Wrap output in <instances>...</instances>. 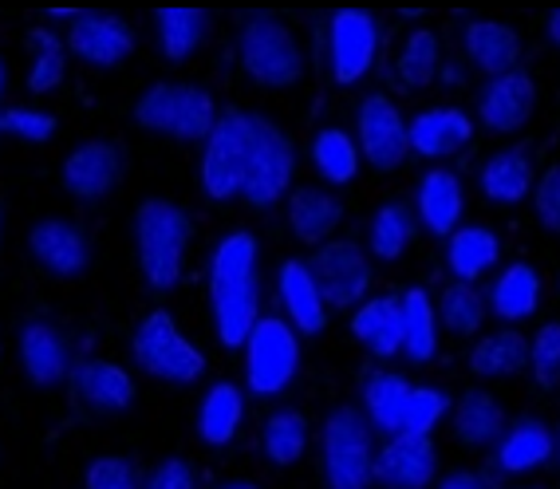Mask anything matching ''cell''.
I'll use <instances>...</instances> for the list:
<instances>
[{"instance_id":"cell-1","label":"cell","mask_w":560,"mask_h":489,"mask_svg":"<svg viewBox=\"0 0 560 489\" xmlns=\"http://www.w3.org/2000/svg\"><path fill=\"white\" fill-rule=\"evenodd\" d=\"M210 308L218 340L225 348H245L260 319L257 237L249 230H233L218 241L210 257Z\"/></svg>"},{"instance_id":"cell-2","label":"cell","mask_w":560,"mask_h":489,"mask_svg":"<svg viewBox=\"0 0 560 489\" xmlns=\"http://www.w3.org/2000/svg\"><path fill=\"white\" fill-rule=\"evenodd\" d=\"M194 237L190 213L171 198H147L135 210V253H139V269L147 289L171 292L182 280L186 249Z\"/></svg>"},{"instance_id":"cell-3","label":"cell","mask_w":560,"mask_h":489,"mask_svg":"<svg viewBox=\"0 0 560 489\" xmlns=\"http://www.w3.org/2000/svg\"><path fill=\"white\" fill-rule=\"evenodd\" d=\"M135 123L142 130L182 142H206L218 123V103L198 83H154L135 100Z\"/></svg>"},{"instance_id":"cell-4","label":"cell","mask_w":560,"mask_h":489,"mask_svg":"<svg viewBox=\"0 0 560 489\" xmlns=\"http://www.w3.org/2000/svg\"><path fill=\"white\" fill-rule=\"evenodd\" d=\"M237 56L241 68L257 88L269 91H284L296 88L304 75V51L292 36V28L269 12H257L249 21L241 24L237 32Z\"/></svg>"},{"instance_id":"cell-5","label":"cell","mask_w":560,"mask_h":489,"mask_svg":"<svg viewBox=\"0 0 560 489\" xmlns=\"http://www.w3.org/2000/svg\"><path fill=\"white\" fill-rule=\"evenodd\" d=\"M130 351H135V363L159 383L190 387V383H198L206 375V356L182 336V328L174 324V316L166 308H154L135 328Z\"/></svg>"},{"instance_id":"cell-6","label":"cell","mask_w":560,"mask_h":489,"mask_svg":"<svg viewBox=\"0 0 560 489\" xmlns=\"http://www.w3.org/2000/svg\"><path fill=\"white\" fill-rule=\"evenodd\" d=\"M249 147H253V115L241 107L218 110V123L206 135L201 150V190L213 201H230L245 186L249 171Z\"/></svg>"},{"instance_id":"cell-7","label":"cell","mask_w":560,"mask_h":489,"mask_svg":"<svg viewBox=\"0 0 560 489\" xmlns=\"http://www.w3.org/2000/svg\"><path fill=\"white\" fill-rule=\"evenodd\" d=\"M301 368V336L289 328L284 316H260L245 340V383L253 395L272 399L289 391Z\"/></svg>"},{"instance_id":"cell-8","label":"cell","mask_w":560,"mask_h":489,"mask_svg":"<svg viewBox=\"0 0 560 489\" xmlns=\"http://www.w3.org/2000/svg\"><path fill=\"white\" fill-rule=\"evenodd\" d=\"M292 174H296V150L292 139L265 115H253V147H249V171L241 198L253 210H272L284 194L292 190Z\"/></svg>"},{"instance_id":"cell-9","label":"cell","mask_w":560,"mask_h":489,"mask_svg":"<svg viewBox=\"0 0 560 489\" xmlns=\"http://www.w3.org/2000/svg\"><path fill=\"white\" fill-rule=\"evenodd\" d=\"M375 446L371 427L355 407L331 410L324 422V481L328 489H368Z\"/></svg>"},{"instance_id":"cell-10","label":"cell","mask_w":560,"mask_h":489,"mask_svg":"<svg viewBox=\"0 0 560 489\" xmlns=\"http://www.w3.org/2000/svg\"><path fill=\"white\" fill-rule=\"evenodd\" d=\"M308 272L328 308H360L371 289V260L355 241H328L312 253Z\"/></svg>"},{"instance_id":"cell-11","label":"cell","mask_w":560,"mask_h":489,"mask_svg":"<svg viewBox=\"0 0 560 489\" xmlns=\"http://www.w3.org/2000/svg\"><path fill=\"white\" fill-rule=\"evenodd\" d=\"M355 135H360V142H355V147H360V159H368L371 171L390 174L407 162V154H410L407 119H402V110L395 107V100H387L380 91L360 103Z\"/></svg>"},{"instance_id":"cell-12","label":"cell","mask_w":560,"mask_h":489,"mask_svg":"<svg viewBox=\"0 0 560 489\" xmlns=\"http://www.w3.org/2000/svg\"><path fill=\"white\" fill-rule=\"evenodd\" d=\"M380 51V24L363 9H340L331 12L328 24V60H331V80L340 88H355L375 63Z\"/></svg>"},{"instance_id":"cell-13","label":"cell","mask_w":560,"mask_h":489,"mask_svg":"<svg viewBox=\"0 0 560 489\" xmlns=\"http://www.w3.org/2000/svg\"><path fill=\"white\" fill-rule=\"evenodd\" d=\"M63 48L91 68H119L135 56V28L107 12H71Z\"/></svg>"},{"instance_id":"cell-14","label":"cell","mask_w":560,"mask_h":489,"mask_svg":"<svg viewBox=\"0 0 560 489\" xmlns=\"http://www.w3.org/2000/svg\"><path fill=\"white\" fill-rule=\"evenodd\" d=\"M122 178V150L107 139H88L60 166V186L80 201L107 198Z\"/></svg>"},{"instance_id":"cell-15","label":"cell","mask_w":560,"mask_h":489,"mask_svg":"<svg viewBox=\"0 0 560 489\" xmlns=\"http://www.w3.org/2000/svg\"><path fill=\"white\" fill-rule=\"evenodd\" d=\"M434 469H439V446H434V439L395 434L375 454L371 481H380L383 489H427L434 481Z\"/></svg>"},{"instance_id":"cell-16","label":"cell","mask_w":560,"mask_h":489,"mask_svg":"<svg viewBox=\"0 0 560 489\" xmlns=\"http://www.w3.org/2000/svg\"><path fill=\"white\" fill-rule=\"evenodd\" d=\"M28 253L36 257L40 269H48L51 277H63V280L80 277V272H88V265H91L88 233L63 218L36 221L28 233Z\"/></svg>"},{"instance_id":"cell-17","label":"cell","mask_w":560,"mask_h":489,"mask_svg":"<svg viewBox=\"0 0 560 489\" xmlns=\"http://www.w3.org/2000/svg\"><path fill=\"white\" fill-rule=\"evenodd\" d=\"M16 351H21L24 380L32 387H56L71 375V344L48 319L24 324L21 336H16Z\"/></svg>"},{"instance_id":"cell-18","label":"cell","mask_w":560,"mask_h":489,"mask_svg":"<svg viewBox=\"0 0 560 489\" xmlns=\"http://www.w3.org/2000/svg\"><path fill=\"white\" fill-rule=\"evenodd\" d=\"M533 107H537V83L529 71L517 68L486 83L478 100V119L493 135H513L533 119Z\"/></svg>"},{"instance_id":"cell-19","label":"cell","mask_w":560,"mask_h":489,"mask_svg":"<svg viewBox=\"0 0 560 489\" xmlns=\"http://www.w3.org/2000/svg\"><path fill=\"white\" fill-rule=\"evenodd\" d=\"M71 383H75V395L91 415H122V410L135 407L139 399V387L130 380V371L115 360H83L71 371Z\"/></svg>"},{"instance_id":"cell-20","label":"cell","mask_w":560,"mask_h":489,"mask_svg":"<svg viewBox=\"0 0 560 489\" xmlns=\"http://www.w3.org/2000/svg\"><path fill=\"white\" fill-rule=\"evenodd\" d=\"M277 292L284 304V319L296 336H320L328 328V304L308 272V260L289 257L277 272Z\"/></svg>"},{"instance_id":"cell-21","label":"cell","mask_w":560,"mask_h":489,"mask_svg":"<svg viewBox=\"0 0 560 489\" xmlns=\"http://www.w3.org/2000/svg\"><path fill=\"white\" fill-rule=\"evenodd\" d=\"M474 139V123L466 110L458 107H431L419 110L415 119L407 123V142L419 159H446L454 150H462L466 142Z\"/></svg>"},{"instance_id":"cell-22","label":"cell","mask_w":560,"mask_h":489,"mask_svg":"<svg viewBox=\"0 0 560 489\" xmlns=\"http://www.w3.org/2000/svg\"><path fill=\"white\" fill-rule=\"evenodd\" d=\"M462 210H466V194H462V178L446 166H434L419 178V221L434 237H451L462 225Z\"/></svg>"},{"instance_id":"cell-23","label":"cell","mask_w":560,"mask_h":489,"mask_svg":"<svg viewBox=\"0 0 560 489\" xmlns=\"http://www.w3.org/2000/svg\"><path fill=\"white\" fill-rule=\"evenodd\" d=\"M552 430L540 419H517L513 427H505V434L498 439V469L505 478H521L533 474L552 458Z\"/></svg>"},{"instance_id":"cell-24","label":"cell","mask_w":560,"mask_h":489,"mask_svg":"<svg viewBox=\"0 0 560 489\" xmlns=\"http://www.w3.org/2000/svg\"><path fill=\"white\" fill-rule=\"evenodd\" d=\"M466 56L481 75H510L521 63V36L501 21H470L466 24Z\"/></svg>"},{"instance_id":"cell-25","label":"cell","mask_w":560,"mask_h":489,"mask_svg":"<svg viewBox=\"0 0 560 489\" xmlns=\"http://www.w3.org/2000/svg\"><path fill=\"white\" fill-rule=\"evenodd\" d=\"M343 206L336 194L316 190V186H301L289 198V230L301 245H328L331 233L340 230Z\"/></svg>"},{"instance_id":"cell-26","label":"cell","mask_w":560,"mask_h":489,"mask_svg":"<svg viewBox=\"0 0 560 489\" xmlns=\"http://www.w3.org/2000/svg\"><path fill=\"white\" fill-rule=\"evenodd\" d=\"M351 336L380 360L402 351V308L399 296H371L351 316Z\"/></svg>"},{"instance_id":"cell-27","label":"cell","mask_w":560,"mask_h":489,"mask_svg":"<svg viewBox=\"0 0 560 489\" xmlns=\"http://www.w3.org/2000/svg\"><path fill=\"white\" fill-rule=\"evenodd\" d=\"M241 419H245V395H241L237 383L221 380L213 383L206 395H201V407H198V434L206 446L221 450L230 446L237 439Z\"/></svg>"},{"instance_id":"cell-28","label":"cell","mask_w":560,"mask_h":489,"mask_svg":"<svg viewBox=\"0 0 560 489\" xmlns=\"http://www.w3.org/2000/svg\"><path fill=\"white\" fill-rule=\"evenodd\" d=\"M498 257H501V241L486 225H458L446 237V265L458 277V284H470V280L486 277L498 265Z\"/></svg>"},{"instance_id":"cell-29","label":"cell","mask_w":560,"mask_h":489,"mask_svg":"<svg viewBox=\"0 0 560 489\" xmlns=\"http://www.w3.org/2000/svg\"><path fill=\"white\" fill-rule=\"evenodd\" d=\"M402 308V356L410 363H431L439 356V312L427 289H407L399 296Z\"/></svg>"},{"instance_id":"cell-30","label":"cell","mask_w":560,"mask_h":489,"mask_svg":"<svg viewBox=\"0 0 560 489\" xmlns=\"http://www.w3.org/2000/svg\"><path fill=\"white\" fill-rule=\"evenodd\" d=\"M478 182H481V194H486L490 201H498V206H513V201L529 198L533 182L537 178H533L529 154H525L521 147H510V150H498V154L486 159Z\"/></svg>"},{"instance_id":"cell-31","label":"cell","mask_w":560,"mask_h":489,"mask_svg":"<svg viewBox=\"0 0 560 489\" xmlns=\"http://www.w3.org/2000/svg\"><path fill=\"white\" fill-rule=\"evenodd\" d=\"M540 304V272L533 269L529 260H517L510 269H501V277L493 280L490 289V308L505 324H521L529 319Z\"/></svg>"},{"instance_id":"cell-32","label":"cell","mask_w":560,"mask_h":489,"mask_svg":"<svg viewBox=\"0 0 560 489\" xmlns=\"http://www.w3.org/2000/svg\"><path fill=\"white\" fill-rule=\"evenodd\" d=\"M501 434H505V410L490 391L474 387L454 403V439L462 446H490Z\"/></svg>"},{"instance_id":"cell-33","label":"cell","mask_w":560,"mask_h":489,"mask_svg":"<svg viewBox=\"0 0 560 489\" xmlns=\"http://www.w3.org/2000/svg\"><path fill=\"white\" fill-rule=\"evenodd\" d=\"M521 368H529V340L513 328L493 331L470 351V371L478 380H510Z\"/></svg>"},{"instance_id":"cell-34","label":"cell","mask_w":560,"mask_h":489,"mask_svg":"<svg viewBox=\"0 0 560 489\" xmlns=\"http://www.w3.org/2000/svg\"><path fill=\"white\" fill-rule=\"evenodd\" d=\"M206 24L210 16L201 9H159L154 12V28H159V48L166 63H186L206 40Z\"/></svg>"},{"instance_id":"cell-35","label":"cell","mask_w":560,"mask_h":489,"mask_svg":"<svg viewBox=\"0 0 560 489\" xmlns=\"http://www.w3.org/2000/svg\"><path fill=\"white\" fill-rule=\"evenodd\" d=\"M407 399H410V383L395 371H375L363 387V410H368L371 427H380L383 434H399L402 430V415H407Z\"/></svg>"},{"instance_id":"cell-36","label":"cell","mask_w":560,"mask_h":489,"mask_svg":"<svg viewBox=\"0 0 560 489\" xmlns=\"http://www.w3.org/2000/svg\"><path fill=\"white\" fill-rule=\"evenodd\" d=\"M360 147L348 130L340 127H324L316 139H312V166L328 186H348L360 174Z\"/></svg>"},{"instance_id":"cell-37","label":"cell","mask_w":560,"mask_h":489,"mask_svg":"<svg viewBox=\"0 0 560 489\" xmlns=\"http://www.w3.org/2000/svg\"><path fill=\"white\" fill-rule=\"evenodd\" d=\"M260 450L272 466H296L308 450V419L301 410H277L260 427Z\"/></svg>"},{"instance_id":"cell-38","label":"cell","mask_w":560,"mask_h":489,"mask_svg":"<svg viewBox=\"0 0 560 489\" xmlns=\"http://www.w3.org/2000/svg\"><path fill=\"white\" fill-rule=\"evenodd\" d=\"M410 237H415V213H410L407 201H383L375 218H371V257L380 260H399L407 253Z\"/></svg>"},{"instance_id":"cell-39","label":"cell","mask_w":560,"mask_h":489,"mask_svg":"<svg viewBox=\"0 0 560 489\" xmlns=\"http://www.w3.org/2000/svg\"><path fill=\"white\" fill-rule=\"evenodd\" d=\"M439 68H442V44H439V36H434V28H415L407 40H402V51H399L402 88H410V91L431 88Z\"/></svg>"},{"instance_id":"cell-40","label":"cell","mask_w":560,"mask_h":489,"mask_svg":"<svg viewBox=\"0 0 560 489\" xmlns=\"http://www.w3.org/2000/svg\"><path fill=\"white\" fill-rule=\"evenodd\" d=\"M28 48L36 51L28 71V91L32 95H51L63 83V75H68V48H63V40L51 28H32Z\"/></svg>"},{"instance_id":"cell-41","label":"cell","mask_w":560,"mask_h":489,"mask_svg":"<svg viewBox=\"0 0 560 489\" xmlns=\"http://www.w3.org/2000/svg\"><path fill=\"white\" fill-rule=\"evenodd\" d=\"M439 319L454 336H474L481 328V319H486V300L474 284H451V289L442 292L439 300Z\"/></svg>"},{"instance_id":"cell-42","label":"cell","mask_w":560,"mask_h":489,"mask_svg":"<svg viewBox=\"0 0 560 489\" xmlns=\"http://www.w3.org/2000/svg\"><path fill=\"white\" fill-rule=\"evenodd\" d=\"M451 415V395L439 387H410L407 415H402L399 434H419V439H431V430Z\"/></svg>"},{"instance_id":"cell-43","label":"cell","mask_w":560,"mask_h":489,"mask_svg":"<svg viewBox=\"0 0 560 489\" xmlns=\"http://www.w3.org/2000/svg\"><path fill=\"white\" fill-rule=\"evenodd\" d=\"M529 368L540 391L560 387V319L537 328V336L529 340Z\"/></svg>"},{"instance_id":"cell-44","label":"cell","mask_w":560,"mask_h":489,"mask_svg":"<svg viewBox=\"0 0 560 489\" xmlns=\"http://www.w3.org/2000/svg\"><path fill=\"white\" fill-rule=\"evenodd\" d=\"M83 489H142L139 486V469L130 458L119 454H100L91 458L83 469Z\"/></svg>"},{"instance_id":"cell-45","label":"cell","mask_w":560,"mask_h":489,"mask_svg":"<svg viewBox=\"0 0 560 489\" xmlns=\"http://www.w3.org/2000/svg\"><path fill=\"white\" fill-rule=\"evenodd\" d=\"M0 130H9L24 142H48L56 135V115L48 110H28V107H12L0 115Z\"/></svg>"},{"instance_id":"cell-46","label":"cell","mask_w":560,"mask_h":489,"mask_svg":"<svg viewBox=\"0 0 560 489\" xmlns=\"http://www.w3.org/2000/svg\"><path fill=\"white\" fill-rule=\"evenodd\" d=\"M533 206H537V221L549 233H560V166H549L533 182Z\"/></svg>"},{"instance_id":"cell-47","label":"cell","mask_w":560,"mask_h":489,"mask_svg":"<svg viewBox=\"0 0 560 489\" xmlns=\"http://www.w3.org/2000/svg\"><path fill=\"white\" fill-rule=\"evenodd\" d=\"M142 489H198V474L186 458H162Z\"/></svg>"},{"instance_id":"cell-48","label":"cell","mask_w":560,"mask_h":489,"mask_svg":"<svg viewBox=\"0 0 560 489\" xmlns=\"http://www.w3.org/2000/svg\"><path fill=\"white\" fill-rule=\"evenodd\" d=\"M439 489H486V481L478 474H470V469H454V474H446L439 481Z\"/></svg>"},{"instance_id":"cell-49","label":"cell","mask_w":560,"mask_h":489,"mask_svg":"<svg viewBox=\"0 0 560 489\" xmlns=\"http://www.w3.org/2000/svg\"><path fill=\"white\" fill-rule=\"evenodd\" d=\"M549 40H552V44H557V48H560V9H557V12H552V16H549Z\"/></svg>"},{"instance_id":"cell-50","label":"cell","mask_w":560,"mask_h":489,"mask_svg":"<svg viewBox=\"0 0 560 489\" xmlns=\"http://www.w3.org/2000/svg\"><path fill=\"white\" fill-rule=\"evenodd\" d=\"M218 489H260L257 481H245V478H237V481H221Z\"/></svg>"},{"instance_id":"cell-51","label":"cell","mask_w":560,"mask_h":489,"mask_svg":"<svg viewBox=\"0 0 560 489\" xmlns=\"http://www.w3.org/2000/svg\"><path fill=\"white\" fill-rule=\"evenodd\" d=\"M552 442H557V450H552V458L560 462V430H557V434H552Z\"/></svg>"},{"instance_id":"cell-52","label":"cell","mask_w":560,"mask_h":489,"mask_svg":"<svg viewBox=\"0 0 560 489\" xmlns=\"http://www.w3.org/2000/svg\"><path fill=\"white\" fill-rule=\"evenodd\" d=\"M0 91H4V63H0Z\"/></svg>"},{"instance_id":"cell-53","label":"cell","mask_w":560,"mask_h":489,"mask_svg":"<svg viewBox=\"0 0 560 489\" xmlns=\"http://www.w3.org/2000/svg\"><path fill=\"white\" fill-rule=\"evenodd\" d=\"M521 489H540V486H521Z\"/></svg>"}]
</instances>
